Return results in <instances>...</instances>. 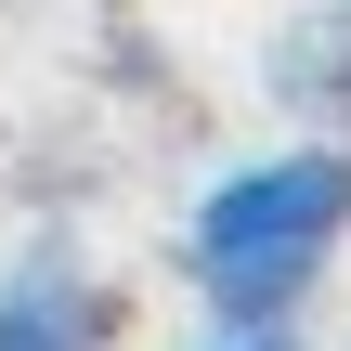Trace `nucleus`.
I'll return each instance as SVG.
<instances>
[{
    "label": "nucleus",
    "instance_id": "obj_1",
    "mask_svg": "<svg viewBox=\"0 0 351 351\" xmlns=\"http://www.w3.org/2000/svg\"><path fill=\"white\" fill-rule=\"evenodd\" d=\"M351 247V143H274L247 169H221L182 221V274L208 300V326H300V300L326 287Z\"/></svg>",
    "mask_w": 351,
    "mask_h": 351
},
{
    "label": "nucleus",
    "instance_id": "obj_2",
    "mask_svg": "<svg viewBox=\"0 0 351 351\" xmlns=\"http://www.w3.org/2000/svg\"><path fill=\"white\" fill-rule=\"evenodd\" d=\"M104 287L65 261V247H39V261H13L0 274V351H104Z\"/></svg>",
    "mask_w": 351,
    "mask_h": 351
},
{
    "label": "nucleus",
    "instance_id": "obj_3",
    "mask_svg": "<svg viewBox=\"0 0 351 351\" xmlns=\"http://www.w3.org/2000/svg\"><path fill=\"white\" fill-rule=\"evenodd\" d=\"M274 104H300L326 143H351V0L300 13V26L274 39Z\"/></svg>",
    "mask_w": 351,
    "mask_h": 351
},
{
    "label": "nucleus",
    "instance_id": "obj_4",
    "mask_svg": "<svg viewBox=\"0 0 351 351\" xmlns=\"http://www.w3.org/2000/svg\"><path fill=\"white\" fill-rule=\"evenodd\" d=\"M208 351H300V326H208Z\"/></svg>",
    "mask_w": 351,
    "mask_h": 351
}]
</instances>
